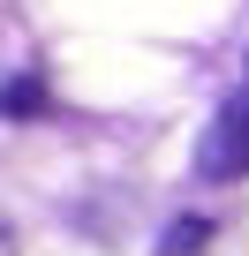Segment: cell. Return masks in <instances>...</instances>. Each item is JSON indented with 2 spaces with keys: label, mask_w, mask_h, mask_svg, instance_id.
Wrapping results in <instances>:
<instances>
[{
  "label": "cell",
  "mask_w": 249,
  "mask_h": 256,
  "mask_svg": "<svg viewBox=\"0 0 249 256\" xmlns=\"http://www.w3.org/2000/svg\"><path fill=\"white\" fill-rule=\"evenodd\" d=\"M0 113H8V120H31V113H46V90L38 83H8V90H0Z\"/></svg>",
  "instance_id": "2"
},
{
  "label": "cell",
  "mask_w": 249,
  "mask_h": 256,
  "mask_svg": "<svg viewBox=\"0 0 249 256\" xmlns=\"http://www.w3.org/2000/svg\"><path fill=\"white\" fill-rule=\"evenodd\" d=\"M196 174L204 181H241L249 174V98H226L211 128L196 136Z\"/></svg>",
  "instance_id": "1"
},
{
  "label": "cell",
  "mask_w": 249,
  "mask_h": 256,
  "mask_svg": "<svg viewBox=\"0 0 249 256\" xmlns=\"http://www.w3.org/2000/svg\"><path fill=\"white\" fill-rule=\"evenodd\" d=\"M211 241V226L204 218H174V234H166V256H189V248H204Z\"/></svg>",
  "instance_id": "3"
}]
</instances>
